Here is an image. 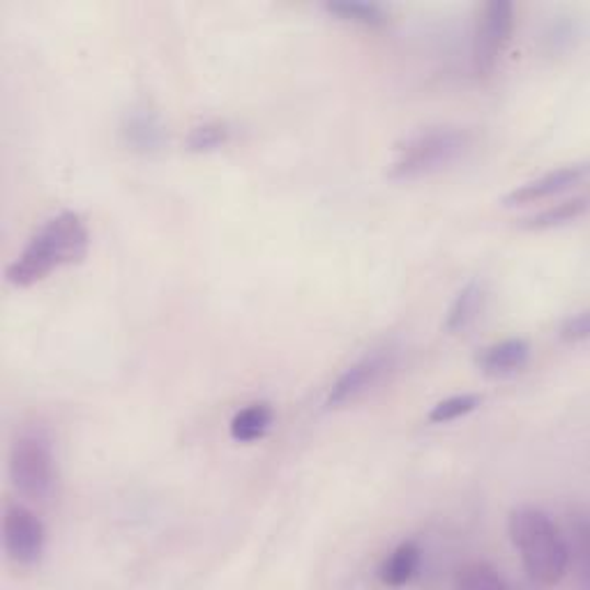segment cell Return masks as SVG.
<instances>
[{"mask_svg": "<svg viewBox=\"0 0 590 590\" xmlns=\"http://www.w3.org/2000/svg\"><path fill=\"white\" fill-rule=\"evenodd\" d=\"M508 533L527 577L537 586H556L570 572V552L558 523L540 508L521 506L508 517Z\"/></svg>", "mask_w": 590, "mask_h": 590, "instance_id": "2", "label": "cell"}, {"mask_svg": "<svg viewBox=\"0 0 590 590\" xmlns=\"http://www.w3.org/2000/svg\"><path fill=\"white\" fill-rule=\"evenodd\" d=\"M588 335H590L588 310H581L572 316H567L560 325V339L567 344H581L588 339Z\"/></svg>", "mask_w": 590, "mask_h": 590, "instance_id": "20", "label": "cell"}, {"mask_svg": "<svg viewBox=\"0 0 590 590\" xmlns=\"http://www.w3.org/2000/svg\"><path fill=\"white\" fill-rule=\"evenodd\" d=\"M3 549L19 567H33L47 549V529L42 519L21 502H10L3 514Z\"/></svg>", "mask_w": 590, "mask_h": 590, "instance_id": "7", "label": "cell"}, {"mask_svg": "<svg viewBox=\"0 0 590 590\" xmlns=\"http://www.w3.org/2000/svg\"><path fill=\"white\" fill-rule=\"evenodd\" d=\"M397 365V348L392 344L374 346L362 354L356 362L348 365L342 374L335 379V383L327 390L325 408L337 410L356 404L371 390H377Z\"/></svg>", "mask_w": 590, "mask_h": 590, "instance_id": "5", "label": "cell"}, {"mask_svg": "<svg viewBox=\"0 0 590 590\" xmlns=\"http://www.w3.org/2000/svg\"><path fill=\"white\" fill-rule=\"evenodd\" d=\"M229 139H231V125L227 120H206L189 129L185 148L192 152H210L227 146Z\"/></svg>", "mask_w": 590, "mask_h": 590, "instance_id": "18", "label": "cell"}, {"mask_svg": "<svg viewBox=\"0 0 590 590\" xmlns=\"http://www.w3.org/2000/svg\"><path fill=\"white\" fill-rule=\"evenodd\" d=\"M471 146L473 139L464 127L439 125L420 129V132L410 135L397 146V155L387 169V176L395 181L433 176V173L446 171L459 160H464Z\"/></svg>", "mask_w": 590, "mask_h": 590, "instance_id": "3", "label": "cell"}, {"mask_svg": "<svg viewBox=\"0 0 590 590\" xmlns=\"http://www.w3.org/2000/svg\"><path fill=\"white\" fill-rule=\"evenodd\" d=\"M423 549L415 542H402L379 567V577L385 586H406L420 572Z\"/></svg>", "mask_w": 590, "mask_h": 590, "instance_id": "14", "label": "cell"}, {"mask_svg": "<svg viewBox=\"0 0 590 590\" xmlns=\"http://www.w3.org/2000/svg\"><path fill=\"white\" fill-rule=\"evenodd\" d=\"M588 212V196L579 194L572 196V199L558 201L554 206H546L537 212H533L531 217H523L519 222L521 229H531V231H544V229H558V227H567L575 224L577 220Z\"/></svg>", "mask_w": 590, "mask_h": 590, "instance_id": "12", "label": "cell"}, {"mask_svg": "<svg viewBox=\"0 0 590 590\" xmlns=\"http://www.w3.org/2000/svg\"><path fill=\"white\" fill-rule=\"evenodd\" d=\"M89 245L91 233L83 217L62 210L33 233L24 252L5 268V279L16 289H28L51 273L79 264L89 254Z\"/></svg>", "mask_w": 590, "mask_h": 590, "instance_id": "1", "label": "cell"}, {"mask_svg": "<svg viewBox=\"0 0 590 590\" xmlns=\"http://www.w3.org/2000/svg\"><path fill=\"white\" fill-rule=\"evenodd\" d=\"M483 308H485V284L473 279L450 302L446 321H443V331L448 335L466 333L468 327L479 319V314H483Z\"/></svg>", "mask_w": 590, "mask_h": 590, "instance_id": "10", "label": "cell"}, {"mask_svg": "<svg viewBox=\"0 0 590 590\" xmlns=\"http://www.w3.org/2000/svg\"><path fill=\"white\" fill-rule=\"evenodd\" d=\"M454 586L466 590H502L510 588V581L489 563H468L456 570Z\"/></svg>", "mask_w": 590, "mask_h": 590, "instance_id": "17", "label": "cell"}, {"mask_svg": "<svg viewBox=\"0 0 590 590\" xmlns=\"http://www.w3.org/2000/svg\"><path fill=\"white\" fill-rule=\"evenodd\" d=\"M533 348L527 339L521 337H508L485 346L483 351L475 356L477 369L487 377H512L517 371L529 365Z\"/></svg>", "mask_w": 590, "mask_h": 590, "instance_id": "9", "label": "cell"}, {"mask_svg": "<svg viewBox=\"0 0 590 590\" xmlns=\"http://www.w3.org/2000/svg\"><path fill=\"white\" fill-rule=\"evenodd\" d=\"M275 420L273 406L268 402H254L238 410L229 425V433L235 443H254L270 431Z\"/></svg>", "mask_w": 590, "mask_h": 590, "instance_id": "13", "label": "cell"}, {"mask_svg": "<svg viewBox=\"0 0 590 590\" xmlns=\"http://www.w3.org/2000/svg\"><path fill=\"white\" fill-rule=\"evenodd\" d=\"M514 26V8L508 0H491L477 16L473 33V68L477 74L494 72L506 51Z\"/></svg>", "mask_w": 590, "mask_h": 590, "instance_id": "6", "label": "cell"}, {"mask_svg": "<svg viewBox=\"0 0 590 590\" xmlns=\"http://www.w3.org/2000/svg\"><path fill=\"white\" fill-rule=\"evenodd\" d=\"M325 12L362 26H381L390 16L381 3H367V0H333V3H325Z\"/></svg>", "mask_w": 590, "mask_h": 590, "instance_id": "16", "label": "cell"}, {"mask_svg": "<svg viewBox=\"0 0 590 590\" xmlns=\"http://www.w3.org/2000/svg\"><path fill=\"white\" fill-rule=\"evenodd\" d=\"M12 487L31 500H47L56 489V456L51 439L42 429L16 433L8 454Z\"/></svg>", "mask_w": 590, "mask_h": 590, "instance_id": "4", "label": "cell"}, {"mask_svg": "<svg viewBox=\"0 0 590 590\" xmlns=\"http://www.w3.org/2000/svg\"><path fill=\"white\" fill-rule=\"evenodd\" d=\"M565 540L567 552H570V567H575V575L579 577L581 586H590V523L586 512H572L570 527H567Z\"/></svg>", "mask_w": 590, "mask_h": 590, "instance_id": "15", "label": "cell"}, {"mask_svg": "<svg viewBox=\"0 0 590 590\" xmlns=\"http://www.w3.org/2000/svg\"><path fill=\"white\" fill-rule=\"evenodd\" d=\"M588 176V162H577V164H565L554 171H546L542 176L517 185L512 192L502 196V206L514 208V206H527V204H537L556 196L560 192L572 189L581 185Z\"/></svg>", "mask_w": 590, "mask_h": 590, "instance_id": "8", "label": "cell"}, {"mask_svg": "<svg viewBox=\"0 0 590 590\" xmlns=\"http://www.w3.org/2000/svg\"><path fill=\"white\" fill-rule=\"evenodd\" d=\"M479 404H483V397L475 395V392H464V395H452L443 402L436 404L429 415H427V420L431 425H448L452 420H459V418H464V415L473 413Z\"/></svg>", "mask_w": 590, "mask_h": 590, "instance_id": "19", "label": "cell"}, {"mask_svg": "<svg viewBox=\"0 0 590 590\" xmlns=\"http://www.w3.org/2000/svg\"><path fill=\"white\" fill-rule=\"evenodd\" d=\"M120 132L125 143L132 150L150 152L164 143V125L160 123L158 114L146 106L132 108V112L125 116Z\"/></svg>", "mask_w": 590, "mask_h": 590, "instance_id": "11", "label": "cell"}]
</instances>
